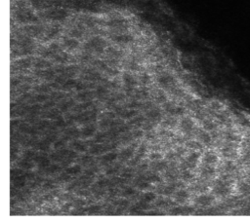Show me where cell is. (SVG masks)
Listing matches in <instances>:
<instances>
[{"label":"cell","instance_id":"19","mask_svg":"<svg viewBox=\"0 0 250 223\" xmlns=\"http://www.w3.org/2000/svg\"><path fill=\"white\" fill-rule=\"evenodd\" d=\"M193 177H194V175L189 170H183V172H182V178H183L184 180L189 181V180L193 179Z\"/></svg>","mask_w":250,"mask_h":223},{"label":"cell","instance_id":"31","mask_svg":"<svg viewBox=\"0 0 250 223\" xmlns=\"http://www.w3.org/2000/svg\"><path fill=\"white\" fill-rule=\"evenodd\" d=\"M157 101H159V102H164L166 101V97L163 95V94H159V96L157 97Z\"/></svg>","mask_w":250,"mask_h":223},{"label":"cell","instance_id":"10","mask_svg":"<svg viewBox=\"0 0 250 223\" xmlns=\"http://www.w3.org/2000/svg\"><path fill=\"white\" fill-rule=\"evenodd\" d=\"M151 168L153 171H162L165 170L167 168V163L164 161H160V160H156V161H153L151 164Z\"/></svg>","mask_w":250,"mask_h":223},{"label":"cell","instance_id":"30","mask_svg":"<svg viewBox=\"0 0 250 223\" xmlns=\"http://www.w3.org/2000/svg\"><path fill=\"white\" fill-rule=\"evenodd\" d=\"M132 135H133V137L138 138V137H141V136H143V132H142V131H140V130H137V131L133 132Z\"/></svg>","mask_w":250,"mask_h":223},{"label":"cell","instance_id":"13","mask_svg":"<svg viewBox=\"0 0 250 223\" xmlns=\"http://www.w3.org/2000/svg\"><path fill=\"white\" fill-rule=\"evenodd\" d=\"M140 83H142L143 85H149L152 83V77L149 73L147 72H142L141 75H140Z\"/></svg>","mask_w":250,"mask_h":223},{"label":"cell","instance_id":"25","mask_svg":"<svg viewBox=\"0 0 250 223\" xmlns=\"http://www.w3.org/2000/svg\"><path fill=\"white\" fill-rule=\"evenodd\" d=\"M142 122H145V118L143 116H135V118L133 120H131L130 124H133V125H139V124H141Z\"/></svg>","mask_w":250,"mask_h":223},{"label":"cell","instance_id":"14","mask_svg":"<svg viewBox=\"0 0 250 223\" xmlns=\"http://www.w3.org/2000/svg\"><path fill=\"white\" fill-rule=\"evenodd\" d=\"M66 172L69 175H76L78 173L81 172V167L79 165H74V166H72L68 168L66 170Z\"/></svg>","mask_w":250,"mask_h":223},{"label":"cell","instance_id":"26","mask_svg":"<svg viewBox=\"0 0 250 223\" xmlns=\"http://www.w3.org/2000/svg\"><path fill=\"white\" fill-rule=\"evenodd\" d=\"M135 193H136V191H135L134 188L127 187V188H125L124 191H123V196H132V195L135 194Z\"/></svg>","mask_w":250,"mask_h":223},{"label":"cell","instance_id":"24","mask_svg":"<svg viewBox=\"0 0 250 223\" xmlns=\"http://www.w3.org/2000/svg\"><path fill=\"white\" fill-rule=\"evenodd\" d=\"M149 157L152 161H156V160H161L162 159V155L158 152H152L151 155H149Z\"/></svg>","mask_w":250,"mask_h":223},{"label":"cell","instance_id":"1","mask_svg":"<svg viewBox=\"0 0 250 223\" xmlns=\"http://www.w3.org/2000/svg\"><path fill=\"white\" fill-rule=\"evenodd\" d=\"M215 201V197L211 194H202L197 197L194 203L199 207H209L211 206Z\"/></svg>","mask_w":250,"mask_h":223},{"label":"cell","instance_id":"7","mask_svg":"<svg viewBox=\"0 0 250 223\" xmlns=\"http://www.w3.org/2000/svg\"><path fill=\"white\" fill-rule=\"evenodd\" d=\"M189 198V193L187 190H184V189L177 191L176 194H175V200H176V202L180 203V204H183V203L188 201Z\"/></svg>","mask_w":250,"mask_h":223},{"label":"cell","instance_id":"4","mask_svg":"<svg viewBox=\"0 0 250 223\" xmlns=\"http://www.w3.org/2000/svg\"><path fill=\"white\" fill-rule=\"evenodd\" d=\"M164 110L170 115H182L185 112V109L182 106H175L171 102L164 103Z\"/></svg>","mask_w":250,"mask_h":223},{"label":"cell","instance_id":"34","mask_svg":"<svg viewBox=\"0 0 250 223\" xmlns=\"http://www.w3.org/2000/svg\"><path fill=\"white\" fill-rule=\"evenodd\" d=\"M46 98H47V97H45V96H38V97H37V101H43L46 100Z\"/></svg>","mask_w":250,"mask_h":223},{"label":"cell","instance_id":"17","mask_svg":"<svg viewBox=\"0 0 250 223\" xmlns=\"http://www.w3.org/2000/svg\"><path fill=\"white\" fill-rule=\"evenodd\" d=\"M156 199V195L153 192H147L143 195V201L145 203H152Z\"/></svg>","mask_w":250,"mask_h":223},{"label":"cell","instance_id":"20","mask_svg":"<svg viewBox=\"0 0 250 223\" xmlns=\"http://www.w3.org/2000/svg\"><path fill=\"white\" fill-rule=\"evenodd\" d=\"M188 146L189 147V148H193V149H194V150H200V149H202V144L203 143L200 141V142H198V141H194V140H193V141H189L188 143Z\"/></svg>","mask_w":250,"mask_h":223},{"label":"cell","instance_id":"11","mask_svg":"<svg viewBox=\"0 0 250 223\" xmlns=\"http://www.w3.org/2000/svg\"><path fill=\"white\" fill-rule=\"evenodd\" d=\"M94 96V94L90 91H84L80 94H78L76 96V100L81 101H88L90 100H92V97Z\"/></svg>","mask_w":250,"mask_h":223},{"label":"cell","instance_id":"9","mask_svg":"<svg viewBox=\"0 0 250 223\" xmlns=\"http://www.w3.org/2000/svg\"><path fill=\"white\" fill-rule=\"evenodd\" d=\"M147 118L151 121L156 122V121L161 120L162 115H161V112L158 109H151L149 111L147 112Z\"/></svg>","mask_w":250,"mask_h":223},{"label":"cell","instance_id":"27","mask_svg":"<svg viewBox=\"0 0 250 223\" xmlns=\"http://www.w3.org/2000/svg\"><path fill=\"white\" fill-rule=\"evenodd\" d=\"M176 124H177L176 120H174V119H172V118H169L163 122V126H169L170 128H171V127H174Z\"/></svg>","mask_w":250,"mask_h":223},{"label":"cell","instance_id":"18","mask_svg":"<svg viewBox=\"0 0 250 223\" xmlns=\"http://www.w3.org/2000/svg\"><path fill=\"white\" fill-rule=\"evenodd\" d=\"M145 179L149 181V182H154V183H156V182H160L161 181V178L159 175H157L156 173H149V175H148L146 177H145Z\"/></svg>","mask_w":250,"mask_h":223},{"label":"cell","instance_id":"33","mask_svg":"<svg viewBox=\"0 0 250 223\" xmlns=\"http://www.w3.org/2000/svg\"><path fill=\"white\" fill-rule=\"evenodd\" d=\"M50 168V172H57V171H59V166H57V165H54V166H52V167H50L49 168Z\"/></svg>","mask_w":250,"mask_h":223},{"label":"cell","instance_id":"22","mask_svg":"<svg viewBox=\"0 0 250 223\" xmlns=\"http://www.w3.org/2000/svg\"><path fill=\"white\" fill-rule=\"evenodd\" d=\"M38 165L40 167H42V168H47L50 165V161H49V159H47L46 157L41 156V157L38 158Z\"/></svg>","mask_w":250,"mask_h":223},{"label":"cell","instance_id":"8","mask_svg":"<svg viewBox=\"0 0 250 223\" xmlns=\"http://www.w3.org/2000/svg\"><path fill=\"white\" fill-rule=\"evenodd\" d=\"M134 152H135L134 148H132V147H126L125 149H123L120 152V154H119L118 158L121 161L129 160V159H131V158L134 156Z\"/></svg>","mask_w":250,"mask_h":223},{"label":"cell","instance_id":"23","mask_svg":"<svg viewBox=\"0 0 250 223\" xmlns=\"http://www.w3.org/2000/svg\"><path fill=\"white\" fill-rule=\"evenodd\" d=\"M108 94V89H106L105 87H102V86H100L96 89V95L100 97H102L104 96H106Z\"/></svg>","mask_w":250,"mask_h":223},{"label":"cell","instance_id":"28","mask_svg":"<svg viewBox=\"0 0 250 223\" xmlns=\"http://www.w3.org/2000/svg\"><path fill=\"white\" fill-rule=\"evenodd\" d=\"M69 105H71V103L69 102H64V103H62V105L60 106V108H61L62 111H67L69 108Z\"/></svg>","mask_w":250,"mask_h":223},{"label":"cell","instance_id":"12","mask_svg":"<svg viewBox=\"0 0 250 223\" xmlns=\"http://www.w3.org/2000/svg\"><path fill=\"white\" fill-rule=\"evenodd\" d=\"M72 146L78 152H85L87 150V145L80 140H75L72 143Z\"/></svg>","mask_w":250,"mask_h":223},{"label":"cell","instance_id":"21","mask_svg":"<svg viewBox=\"0 0 250 223\" xmlns=\"http://www.w3.org/2000/svg\"><path fill=\"white\" fill-rule=\"evenodd\" d=\"M175 190H176V185L175 184H170L168 186H165L162 189V194L164 195H170V194H172L173 192H175Z\"/></svg>","mask_w":250,"mask_h":223},{"label":"cell","instance_id":"6","mask_svg":"<svg viewBox=\"0 0 250 223\" xmlns=\"http://www.w3.org/2000/svg\"><path fill=\"white\" fill-rule=\"evenodd\" d=\"M80 133H81L82 137H85V138L91 137V136H93L95 135V133H96V126H94V125L85 126V127L82 128Z\"/></svg>","mask_w":250,"mask_h":223},{"label":"cell","instance_id":"16","mask_svg":"<svg viewBox=\"0 0 250 223\" xmlns=\"http://www.w3.org/2000/svg\"><path fill=\"white\" fill-rule=\"evenodd\" d=\"M137 114V111L136 110H132V109H129V110H122L120 111V116L124 119H130V118H134L136 116Z\"/></svg>","mask_w":250,"mask_h":223},{"label":"cell","instance_id":"5","mask_svg":"<svg viewBox=\"0 0 250 223\" xmlns=\"http://www.w3.org/2000/svg\"><path fill=\"white\" fill-rule=\"evenodd\" d=\"M122 81L123 83L129 88H133L136 85H138V80L136 79V77L133 76L131 73L129 72H124L122 75Z\"/></svg>","mask_w":250,"mask_h":223},{"label":"cell","instance_id":"29","mask_svg":"<svg viewBox=\"0 0 250 223\" xmlns=\"http://www.w3.org/2000/svg\"><path fill=\"white\" fill-rule=\"evenodd\" d=\"M20 166H21L22 168H29L31 167H32V165L29 163L28 161H24V162H22L21 164H20Z\"/></svg>","mask_w":250,"mask_h":223},{"label":"cell","instance_id":"3","mask_svg":"<svg viewBox=\"0 0 250 223\" xmlns=\"http://www.w3.org/2000/svg\"><path fill=\"white\" fill-rule=\"evenodd\" d=\"M180 127H181L182 131L184 133H192L194 129V122L192 118L185 117L182 119L181 122H180Z\"/></svg>","mask_w":250,"mask_h":223},{"label":"cell","instance_id":"32","mask_svg":"<svg viewBox=\"0 0 250 223\" xmlns=\"http://www.w3.org/2000/svg\"><path fill=\"white\" fill-rule=\"evenodd\" d=\"M66 125V123H64V119H59V120L57 121V126H60V127H63Z\"/></svg>","mask_w":250,"mask_h":223},{"label":"cell","instance_id":"15","mask_svg":"<svg viewBox=\"0 0 250 223\" xmlns=\"http://www.w3.org/2000/svg\"><path fill=\"white\" fill-rule=\"evenodd\" d=\"M117 157H118V155L116 152H109L102 157V160L106 163H112L113 161H116L117 159Z\"/></svg>","mask_w":250,"mask_h":223},{"label":"cell","instance_id":"2","mask_svg":"<svg viewBox=\"0 0 250 223\" xmlns=\"http://www.w3.org/2000/svg\"><path fill=\"white\" fill-rule=\"evenodd\" d=\"M157 80H158V83L162 86H170V85H173L174 84L175 78L172 74L165 72V71H162L158 75Z\"/></svg>","mask_w":250,"mask_h":223}]
</instances>
